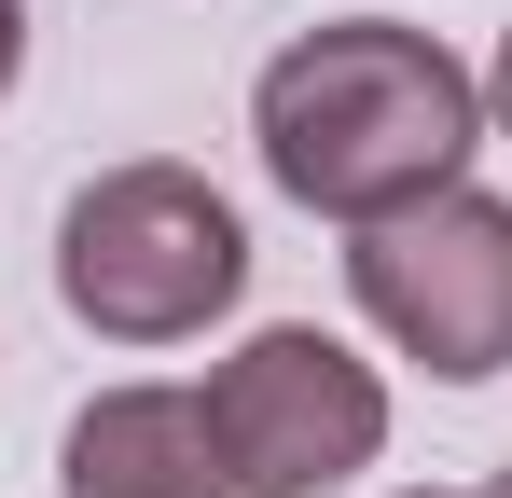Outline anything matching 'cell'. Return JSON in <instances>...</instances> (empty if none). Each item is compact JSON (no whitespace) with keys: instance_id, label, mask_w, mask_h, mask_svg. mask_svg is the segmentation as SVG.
Masks as SVG:
<instances>
[{"instance_id":"obj_1","label":"cell","mask_w":512,"mask_h":498,"mask_svg":"<svg viewBox=\"0 0 512 498\" xmlns=\"http://www.w3.org/2000/svg\"><path fill=\"white\" fill-rule=\"evenodd\" d=\"M250 139H263V166H277V194L333 208L346 236H360V222H388V208L457 194V166L485 139V83L457 70L429 28L346 14V28H305V42L250 83Z\"/></svg>"},{"instance_id":"obj_2","label":"cell","mask_w":512,"mask_h":498,"mask_svg":"<svg viewBox=\"0 0 512 498\" xmlns=\"http://www.w3.org/2000/svg\"><path fill=\"white\" fill-rule=\"evenodd\" d=\"M56 291L111 346H180V332H208L250 291V222L167 153L97 166L70 194V222H56Z\"/></svg>"},{"instance_id":"obj_3","label":"cell","mask_w":512,"mask_h":498,"mask_svg":"<svg viewBox=\"0 0 512 498\" xmlns=\"http://www.w3.org/2000/svg\"><path fill=\"white\" fill-rule=\"evenodd\" d=\"M346 291H360V319L388 332L402 360L485 388L512 360V208L471 194V180L429 194V208H388V222H360V249H346Z\"/></svg>"},{"instance_id":"obj_4","label":"cell","mask_w":512,"mask_h":498,"mask_svg":"<svg viewBox=\"0 0 512 498\" xmlns=\"http://www.w3.org/2000/svg\"><path fill=\"white\" fill-rule=\"evenodd\" d=\"M208 429H222V471L236 498H319L346 471H374L388 443V388L374 360H346L333 332H250L222 374H208Z\"/></svg>"},{"instance_id":"obj_5","label":"cell","mask_w":512,"mask_h":498,"mask_svg":"<svg viewBox=\"0 0 512 498\" xmlns=\"http://www.w3.org/2000/svg\"><path fill=\"white\" fill-rule=\"evenodd\" d=\"M56 485L70 498H236V471H222L208 388H111V402L70 415Z\"/></svg>"},{"instance_id":"obj_6","label":"cell","mask_w":512,"mask_h":498,"mask_svg":"<svg viewBox=\"0 0 512 498\" xmlns=\"http://www.w3.org/2000/svg\"><path fill=\"white\" fill-rule=\"evenodd\" d=\"M14 56H28V0H0V83H14Z\"/></svg>"},{"instance_id":"obj_7","label":"cell","mask_w":512,"mask_h":498,"mask_svg":"<svg viewBox=\"0 0 512 498\" xmlns=\"http://www.w3.org/2000/svg\"><path fill=\"white\" fill-rule=\"evenodd\" d=\"M485 111H499V139H512V42H499V70H485Z\"/></svg>"},{"instance_id":"obj_8","label":"cell","mask_w":512,"mask_h":498,"mask_svg":"<svg viewBox=\"0 0 512 498\" xmlns=\"http://www.w3.org/2000/svg\"><path fill=\"white\" fill-rule=\"evenodd\" d=\"M485 498H512V471H499V485H485Z\"/></svg>"},{"instance_id":"obj_9","label":"cell","mask_w":512,"mask_h":498,"mask_svg":"<svg viewBox=\"0 0 512 498\" xmlns=\"http://www.w3.org/2000/svg\"><path fill=\"white\" fill-rule=\"evenodd\" d=\"M416 498H457V485H416Z\"/></svg>"}]
</instances>
